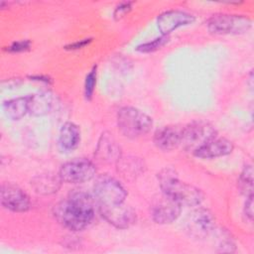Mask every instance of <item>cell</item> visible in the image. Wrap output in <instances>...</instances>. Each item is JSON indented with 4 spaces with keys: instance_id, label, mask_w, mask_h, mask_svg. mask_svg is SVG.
I'll use <instances>...</instances> for the list:
<instances>
[{
    "instance_id": "4fadbf2b",
    "label": "cell",
    "mask_w": 254,
    "mask_h": 254,
    "mask_svg": "<svg viewBox=\"0 0 254 254\" xmlns=\"http://www.w3.org/2000/svg\"><path fill=\"white\" fill-rule=\"evenodd\" d=\"M181 209V204L165 195L164 199L160 200L153 206L152 217L154 221L160 224L171 223L180 216Z\"/></svg>"
},
{
    "instance_id": "4316f807",
    "label": "cell",
    "mask_w": 254,
    "mask_h": 254,
    "mask_svg": "<svg viewBox=\"0 0 254 254\" xmlns=\"http://www.w3.org/2000/svg\"><path fill=\"white\" fill-rule=\"evenodd\" d=\"M244 214L248 217L249 220H252L253 218V195L248 196L246 198L245 206H244Z\"/></svg>"
},
{
    "instance_id": "5b68a950",
    "label": "cell",
    "mask_w": 254,
    "mask_h": 254,
    "mask_svg": "<svg viewBox=\"0 0 254 254\" xmlns=\"http://www.w3.org/2000/svg\"><path fill=\"white\" fill-rule=\"evenodd\" d=\"M94 195L99 205H114L124 202L127 192L124 187L114 178L100 176L93 187Z\"/></svg>"
},
{
    "instance_id": "ac0fdd59",
    "label": "cell",
    "mask_w": 254,
    "mask_h": 254,
    "mask_svg": "<svg viewBox=\"0 0 254 254\" xmlns=\"http://www.w3.org/2000/svg\"><path fill=\"white\" fill-rule=\"evenodd\" d=\"M60 176L54 174H43L33 179L31 185L33 186L36 192L41 194H52L58 191L61 187Z\"/></svg>"
},
{
    "instance_id": "277c9868",
    "label": "cell",
    "mask_w": 254,
    "mask_h": 254,
    "mask_svg": "<svg viewBox=\"0 0 254 254\" xmlns=\"http://www.w3.org/2000/svg\"><path fill=\"white\" fill-rule=\"evenodd\" d=\"M216 137L214 127L205 121H192L182 129L181 145L192 154Z\"/></svg>"
},
{
    "instance_id": "e0dca14e",
    "label": "cell",
    "mask_w": 254,
    "mask_h": 254,
    "mask_svg": "<svg viewBox=\"0 0 254 254\" xmlns=\"http://www.w3.org/2000/svg\"><path fill=\"white\" fill-rule=\"evenodd\" d=\"M80 142V130L72 122H65L60 131L59 143L65 151L74 150Z\"/></svg>"
},
{
    "instance_id": "7c38bea8",
    "label": "cell",
    "mask_w": 254,
    "mask_h": 254,
    "mask_svg": "<svg viewBox=\"0 0 254 254\" xmlns=\"http://www.w3.org/2000/svg\"><path fill=\"white\" fill-rule=\"evenodd\" d=\"M95 156L98 160L105 163H117L121 158V148L112 136L108 132L101 134L96 150Z\"/></svg>"
},
{
    "instance_id": "484cf974",
    "label": "cell",
    "mask_w": 254,
    "mask_h": 254,
    "mask_svg": "<svg viewBox=\"0 0 254 254\" xmlns=\"http://www.w3.org/2000/svg\"><path fill=\"white\" fill-rule=\"evenodd\" d=\"M31 47V42L28 40H23V41H17L14 42L11 46L8 47V51L11 53H20V52H25L29 50Z\"/></svg>"
},
{
    "instance_id": "ffe728a7",
    "label": "cell",
    "mask_w": 254,
    "mask_h": 254,
    "mask_svg": "<svg viewBox=\"0 0 254 254\" xmlns=\"http://www.w3.org/2000/svg\"><path fill=\"white\" fill-rule=\"evenodd\" d=\"M6 115L12 120L21 119L26 113H29V96L18 97L4 103Z\"/></svg>"
},
{
    "instance_id": "603a6c76",
    "label": "cell",
    "mask_w": 254,
    "mask_h": 254,
    "mask_svg": "<svg viewBox=\"0 0 254 254\" xmlns=\"http://www.w3.org/2000/svg\"><path fill=\"white\" fill-rule=\"evenodd\" d=\"M96 70H97V67H96V65H94L85 77L84 95H85L86 99H90L93 95L95 84H96V74H97Z\"/></svg>"
},
{
    "instance_id": "7402d4cb",
    "label": "cell",
    "mask_w": 254,
    "mask_h": 254,
    "mask_svg": "<svg viewBox=\"0 0 254 254\" xmlns=\"http://www.w3.org/2000/svg\"><path fill=\"white\" fill-rule=\"evenodd\" d=\"M168 42H169V36L162 35L161 37L156 38V39L152 40L151 42H147V43H144V44L138 46L136 48V50L140 53H152V52H155V51L161 49L162 47H164Z\"/></svg>"
},
{
    "instance_id": "ba28073f",
    "label": "cell",
    "mask_w": 254,
    "mask_h": 254,
    "mask_svg": "<svg viewBox=\"0 0 254 254\" xmlns=\"http://www.w3.org/2000/svg\"><path fill=\"white\" fill-rule=\"evenodd\" d=\"M186 231L196 239H202L208 236L215 227V219L212 213L202 207H198L189 213L186 219Z\"/></svg>"
},
{
    "instance_id": "52a82bcc",
    "label": "cell",
    "mask_w": 254,
    "mask_h": 254,
    "mask_svg": "<svg viewBox=\"0 0 254 254\" xmlns=\"http://www.w3.org/2000/svg\"><path fill=\"white\" fill-rule=\"evenodd\" d=\"M96 174L94 164L84 158H78L64 163L59 172L63 182L69 184H81L90 181Z\"/></svg>"
},
{
    "instance_id": "9a60e30c",
    "label": "cell",
    "mask_w": 254,
    "mask_h": 254,
    "mask_svg": "<svg viewBox=\"0 0 254 254\" xmlns=\"http://www.w3.org/2000/svg\"><path fill=\"white\" fill-rule=\"evenodd\" d=\"M233 150V143L225 138H214L207 144L196 150L193 155L200 159H211L230 154Z\"/></svg>"
},
{
    "instance_id": "9c48e42d",
    "label": "cell",
    "mask_w": 254,
    "mask_h": 254,
    "mask_svg": "<svg viewBox=\"0 0 254 254\" xmlns=\"http://www.w3.org/2000/svg\"><path fill=\"white\" fill-rule=\"evenodd\" d=\"M1 204L15 212H25L31 206L28 194L18 186L11 183H3L0 190Z\"/></svg>"
},
{
    "instance_id": "83f0119b",
    "label": "cell",
    "mask_w": 254,
    "mask_h": 254,
    "mask_svg": "<svg viewBox=\"0 0 254 254\" xmlns=\"http://www.w3.org/2000/svg\"><path fill=\"white\" fill-rule=\"evenodd\" d=\"M90 42H91V39H83V40L77 41V42H75V43H73V44H70V45L66 46L65 49H68V50H77V49L83 48L84 46L88 45Z\"/></svg>"
},
{
    "instance_id": "7a4b0ae2",
    "label": "cell",
    "mask_w": 254,
    "mask_h": 254,
    "mask_svg": "<svg viewBox=\"0 0 254 254\" xmlns=\"http://www.w3.org/2000/svg\"><path fill=\"white\" fill-rule=\"evenodd\" d=\"M158 179L164 195L182 206H196L203 199V193L199 189L180 181L176 171L171 168L163 169L158 174Z\"/></svg>"
},
{
    "instance_id": "2e32d148",
    "label": "cell",
    "mask_w": 254,
    "mask_h": 254,
    "mask_svg": "<svg viewBox=\"0 0 254 254\" xmlns=\"http://www.w3.org/2000/svg\"><path fill=\"white\" fill-rule=\"evenodd\" d=\"M55 105V97L50 91H43L29 95V113L42 116L50 113Z\"/></svg>"
},
{
    "instance_id": "44dd1931",
    "label": "cell",
    "mask_w": 254,
    "mask_h": 254,
    "mask_svg": "<svg viewBox=\"0 0 254 254\" xmlns=\"http://www.w3.org/2000/svg\"><path fill=\"white\" fill-rule=\"evenodd\" d=\"M238 189L246 197L253 195V168L247 165L242 170L238 179Z\"/></svg>"
},
{
    "instance_id": "8992f818",
    "label": "cell",
    "mask_w": 254,
    "mask_h": 254,
    "mask_svg": "<svg viewBox=\"0 0 254 254\" xmlns=\"http://www.w3.org/2000/svg\"><path fill=\"white\" fill-rule=\"evenodd\" d=\"M206 25L208 31L212 34H242L250 29L251 20L241 15L215 14L208 19Z\"/></svg>"
},
{
    "instance_id": "cb8c5ba5",
    "label": "cell",
    "mask_w": 254,
    "mask_h": 254,
    "mask_svg": "<svg viewBox=\"0 0 254 254\" xmlns=\"http://www.w3.org/2000/svg\"><path fill=\"white\" fill-rule=\"evenodd\" d=\"M132 8V2H121L118 4L114 10L113 17L115 20H120L123 18Z\"/></svg>"
},
{
    "instance_id": "d6986e66",
    "label": "cell",
    "mask_w": 254,
    "mask_h": 254,
    "mask_svg": "<svg viewBox=\"0 0 254 254\" xmlns=\"http://www.w3.org/2000/svg\"><path fill=\"white\" fill-rule=\"evenodd\" d=\"M117 164L118 172L126 179H135L144 172V163L135 157H125L119 159Z\"/></svg>"
},
{
    "instance_id": "5bb4252c",
    "label": "cell",
    "mask_w": 254,
    "mask_h": 254,
    "mask_svg": "<svg viewBox=\"0 0 254 254\" xmlns=\"http://www.w3.org/2000/svg\"><path fill=\"white\" fill-rule=\"evenodd\" d=\"M182 129L175 126H163L154 134L155 145L163 151H172L181 145Z\"/></svg>"
},
{
    "instance_id": "30bf717a",
    "label": "cell",
    "mask_w": 254,
    "mask_h": 254,
    "mask_svg": "<svg viewBox=\"0 0 254 254\" xmlns=\"http://www.w3.org/2000/svg\"><path fill=\"white\" fill-rule=\"evenodd\" d=\"M101 215L106 221L117 228H128L136 221V212L123 202L114 205H99Z\"/></svg>"
},
{
    "instance_id": "d4e9b609",
    "label": "cell",
    "mask_w": 254,
    "mask_h": 254,
    "mask_svg": "<svg viewBox=\"0 0 254 254\" xmlns=\"http://www.w3.org/2000/svg\"><path fill=\"white\" fill-rule=\"evenodd\" d=\"M222 239L219 240L218 244V251L219 252H233L235 250V244L233 243L232 239L229 235H222Z\"/></svg>"
},
{
    "instance_id": "8fae6325",
    "label": "cell",
    "mask_w": 254,
    "mask_h": 254,
    "mask_svg": "<svg viewBox=\"0 0 254 254\" xmlns=\"http://www.w3.org/2000/svg\"><path fill=\"white\" fill-rule=\"evenodd\" d=\"M193 15L182 10H169L162 13L157 19L158 29L162 35L168 36L171 32L182 26L190 25L194 22Z\"/></svg>"
},
{
    "instance_id": "3957f363",
    "label": "cell",
    "mask_w": 254,
    "mask_h": 254,
    "mask_svg": "<svg viewBox=\"0 0 254 254\" xmlns=\"http://www.w3.org/2000/svg\"><path fill=\"white\" fill-rule=\"evenodd\" d=\"M117 125L124 136L138 138L151 130L153 120L143 111L135 107L125 106L117 113Z\"/></svg>"
},
{
    "instance_id": "6da1fadb",
    "label": "cell",
    "mask_w": 254,
    "mask_h": 254,
    "mask_svg": "<svg viewBox=\"0 0 254 254\" xmlns=\"http://www.w3.org/2000/svg\"><path fill=\"white\" fill-rule=\"evenodd\" d=\"M54 215L65 228L82 230L94 217V202L86 192L74 191L55 205Z\"/></svg>"
}]
</instances>
